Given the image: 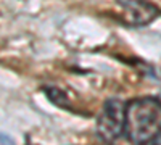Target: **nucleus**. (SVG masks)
Returning <instances> with one entry per match:
<instances>
[{
    "label": "nucleus",
    "instance_id": "obj_1",
    "mask_svg": "<svg viewBox=\"0 0 161 145\" xmlns=\"http://www.w3.org/2000/svg\"><path fill=\"white\" fill-rule=\"evenodd\" d=\"M124 136L134 145H147L161 136V102L142 97L126 103Z\"/></svg>",
    "mask_w": 161,
    "mask_h": 145
},
{
    "label": "nucleus",
    "instance_id": "obj_2",
    "mask_svg": "<svg viewBox=\"0 0 161 145\" xmlns=\"http://www.w3.org/2000/svg\"><path fill=\"white\" fill-rule=\"evenodd\" d=\"M126 103L119 98H108L97 118V134L105 142H114L124 134Z\"/></svg>",
    "mask_w": 161,
    "mask_h": 145
},
{
    "label": "nucleus",
    "instance_id": "obj_3",
    "mask_svg": "<svg viewBox=\"0 0 161 145\" xmlns=\"http://www.w3.org/2000/svg\"><path fill=\"white\" fill-rule=\"evenodd\" d=\"M123 7L126 11V21L132 26H145L159 15V10L153 3L145 2V0H136Z\"/></svg>",
    "mask_w": 161,
    "mask_h": 145
},
{
    "label": "nucleus",
    "instance_id": "obj_4",
    "mask_svg": "<svg viewBox=\"0 0 161 145\" xmlns=\"http://www.w3.org/2000/svg\"><path fill=\"white\" fill-rule=\"evenodd\" d=\"M118 2H119L121 5H127V3H130V2H136V0H118Z\"/></svg>",
    "mask_w": 161,
    "mask_h": 145
},
{
    "label": "nucleus",
    "instance_id": "obj_5",
    "mask_svg": "<svg viewBox=\"0 0 161 145\" xmlns=\"http://www.w3.org/2000/svg\"><path fill=\"white\" fill-rule=\"evenodd\" d=\"M153 142H155L153 145H161V136H159V137H156V139H155Z\"/></svg>",
    "mask_w": 161,
    "mask_h": 145
},
{
    "label": "nucleus",
    "instance_id": "obj_6",
    "mask_svg": "<svg viewBox=\"0 0 161 145\" xmlns=\"http://www.w3.org/2000/svg\"><path fill=\"white\" fill-rule=\"evenodd\" d=\"M158 100H159V102H161V97H159V98H158Z\"/></svg>",
    "mask_w": 161,
    "mask_h": 145
}]
</instances>
